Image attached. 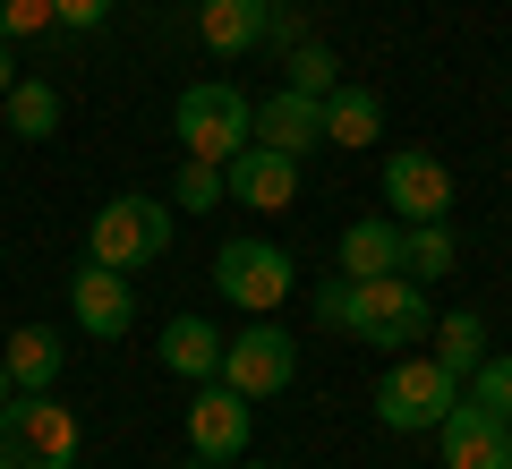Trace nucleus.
I'll return each instance as SVG.
<instances>
[{
	"mask_svg": "<svg viewBox=\"0 0 512 469\" xmlns=\"http://www.w3.org/2000/svg\"><path fill=\"white\" fill-rule=\"evenodd\" d=\"M86 427L60 393H9L0 401V469H77Z\"/></svg>",
	"mask_w": 512,
	"mask_h": 469,
	"instance_id": "obj_1",
	"label": "nucleus"
},
{
	"mask_svg": "<svg viewBox=\"0 0 512 469\" xmlns=\"http://www.w3.org/2000/svg\"><path fill=\"white\" fill-rule=\"evenodd\" d=\"M427 282H410V273H367V282H350V325L367 350H393L402 359L410 342H427Z\"/></svg>",
	"mask_w": 512,
	"mask_h": 469,
	"instance_id": "obj_2",
	"label": "nucleus"
},
{
	"mask_svg": "<svg viewBox=\"0 0 512 469\" xmlns=\"http://www.w3.org/2000/svg\"><path fill=\"white\" fill-rule=\"evenodd\" d=\"M163 248H171V205L163 197H137V188L111 197L103 214L86 222V256H94V265H111V273H146Z\"/></svg>",
	"mask_w": 512,
	"mask_h": 469,
	"instance_id": "obj_3",
	"label": "nucleus"
},
{
	"mask_svg": "<svg viewBox=\"0 0 512 469\" xmlns=\"http://www.w3.org/2000/svg\"><path fill=\"white\" fill-rule=\"evenodd\" d=\"M171 128H180V145L197 154V163H231L239 145H248V128H256V103L231 86V77H205V86L180 94Z\"/></svg>",
	"mask_w": 512,
	"mask_h": 469,
	"instance_id": "obj_4",
	"label": "nucleus"
},
{
	"mask_svg": "<svg viewBox=\"0 0 512 469\" xmlns=\"http://www.w3.org/2000/svg\"><path fill=\"white\" fill-rule=\"evenodd\" d=\"M453 401H461V376L444 359H410V350L384 367V384H376V418L393 435H436V418L453 410Z\"/></svg>",
	"mask_w": 512,
	"mask_h": 469,
	"instance_id": "obj_5",
	"label": "nucleus"
},
{
	"mask_svg": "<svg viewBox=\"0 0 512 469\" xmlns=\"http://www.w3.org/2000/svg\"><path fill=\"white\" fill-rule=\"evenodd\" d=\"M291 248H274V239H222L214 256V290L231 307H248V316H274L282 299H291Z\"/></svg>",
	"mask_w": 512,
	"mask_h": 469,
	"instance_id": "obj_6",
	"label": "nucleus"
},
{
	"mask_svg": "<svg viewBox=\"0 0 512 469\" xmlns=\"http://www.w3.org/2000/svg\"><path fill=\"white\" fill-rule=\"evenodd\" d=\"M291 376H299V342H291L282 325H265V316H256L248 333L222 342V384H231V393L274 401V393H291Z\"/></svg>",
	"mask_w": 512,
	"mask_h": 469,
	"instance_id": "obj_7",
	"label": "nucleus"
},
{
	"mask_svg": "<svg viewBox=\"0 0 512 469\" xmlns=\"http://www.w3.org/2000/svg\"><path fill=\"white\" fill-rule=\"evenodd\" d=\"M256 435V401L231 393L222 376L197 384V401H188V444H197V461H239Z\"/></svg>",
	"mask_w": 512,
	"mask_h": 469,
	"instance_id": "obj_8",
	"label": "nucleus"
},
{
	"mask_svg": "<svg viewBox=\"0 0 512 469\" xmlns=\"http://www.w3.org/2000/svg\"><path fill=\"white\" fill-rule=\"evenodd\" d=\"M436 452H444V469H512V427L461 393L453 410L436 418Z\"/></svg>",
	"mask_w": 512,
	"mask_h": 469,
	"instance_id": "obj_9",
	"label": "nucleus"
},
{
	"mask_svg": "<svg viewBox=\"0 0 512 469\" xmlns=\"http://www.w3.org/2000/svg\"><path fill=\"white\" fill-rule=\"evenodd\" d=\"M384 205H393V222H444L453 214V171L436 163V154H384Z\"/></svg>",
	"mask_w": 512,
	"mask_h": 469,
	"instance_id": "obj_10",
	"label": "nucleus"
},
{
	"mask_svg": "<svg viewBox=\"0 0 512 469\" xmlns=\"http://www.w3.org/2000/svg\"><path fill=\"white\" fill-rule=\"evenodd\" d=\"M222 188H231L248 214H291L299 205V163L274 154V145H239L231 163H222Z\"/></svg>",
	"mask_w": 512,
	"mask_h": 469,
	"instance_id": "obj_11",
	"label": "nucleus"
},
{
	"mask_svg": "<svg viewBox=\"0 0 512 469\" xmlns=\"http://www.w3.org/2000/svg\"><path fill=\"white\" fill-rule=\"evenodd\" d=\"M248 145H274V154L308 163L316 145H325V103H316V94H299V86L265 94V103H256V128H248Z\"/></svg>",
	"mask_w": 512,
	"mask_h": 469,
	"instance_id": "obj_12",
	"label": "nucleus"
},
{
	"mask_svg": "<svg viewBox=\"0 0 512 469\" xmlns=\"http://www.w3.org/2000/svg\"><path fill=\"white\" fill-rule=\"evenodd\" d=\"M69 316L94 333V342H120L128 325H137V290H128V273H111V265H77V282H69Z\"/></svg>",
	"mask_w": 512,
	"mask_h": 469,
	"instance_id": "obj_13",
	"label": "nucleus"
},
{
	"mask_svg": "<svg viewBox=\"0 0 512 469\" xmlns=\"http://www.w3.org/2000/svg\"><path fill=\"white\" fill-rule=\"evenodd\" d=\"M60 359H69V342H60L52 325H18V333H9V350H0V367H9L18 393H52V384H60Z\"/></svg>",
	"mask_w": 512,
	"mask_h": 469,
	"instance_id": "obj_14",
	"label": "nucleus"
},
{
	"mask_svg": "<svg viewBox=\"0 0 512 469\" xmlns=\"http://www.w3.org/2000/svg\"><path fill=\"white\" fill-rule=\"evenodd\" d=\"M265 26H274V0H205V9H197V35L214 43L222 60H231V52H256Z\"/></svg>",
	"mask_w": 512,
	"mask_h": 469,
	"instance_id": "obj_15",
	"label": "nucleus"
},
{
	"mask_svg": "<svg viewBox=\"0 0 512 469\" xmlns=\"http://www.w3.org/2000/svg\"><path fill=\"white\" fill-rule=\"evenodd\" d=\"M154 350H163V367H171V376H188V384L222 376V333L205 325V316H171V325L154 333Z\"/></svg>",
	"mask_w": 512,
	"mask_h": 469,
	"instance_id": "obj_16",
	"label": "nucleus"
},
{
	"mask_svg": "<svg viewBox=\"0 0 512 469\" xmlns=\"http://www.w3.org/2000/svg\"><path fill=\"white\" fill-rule=\"evenodd\" d=\"M333 256H342V273H350V282H367V273H402V222H393V214L350 222Z\"/></svg>",
	"mask_w": 512,
	"mask_h": 469,
	"instance_id": "obj_17",
	"label": "nucleus"
},
{
	"mask_svg": "<svg viewBox=\"0 0 512 469\" xmlns=\"http://www.w3.org/2000/svg\"><path fill=\"white\" fill-rule=\"evenodd\" d=\"M384 137V103L367 86H333L325 94V145H350V154H359V145H376Z\"/></svg>",
	"mask_w": 512,
	"mask_h": 469,
	"instance_id": "obj_18",
	"label": "nucleus"
},
{
	"mask_svg": "<svg viewBox=\"0 0 512 469\" xmlns=\"http://www.w3.org/2000/svg\"><path fill=\"white\" fill-rule=\"evenodd\" d=\"M427 342H436L427 359H444L453 376H470V367L487 359V325H478L470 307H453V316H436V325H427Z\"/></svg>",
	"mask_w": 512,
	"mask_h": 469,
	"instance_id": "obj_19",
	"label": "nucleus"
},
{
	"mask_svg": "<svg viewBox=\"0 0 512 469\" xmlns=\"http://www.w3.org/2000/svg\"><path fill=\"white\" fill-rule=\"evenodd\" d=\"M0 111H9V137H26V145L60 128V94L43 86V77H18V86L0 94Z\"/></svg>",
	"mask_w": 512,
	"mask_h": 469,
	"instance_id": "obj_20",
	"label": "nucleus"
},
{
	"mask_svg": "<svg viewBox=\"0 0 512 469\" xmlns=\"http://www.w3.org/2000/svg\"><path fill=\"white\" fill-rule=\"evenodd\" d=\"M453 222H402V273H410V282H419V273H427V282H444V273H453Z\"/></svg>",
	"mask_w": 512,
	"mask_h": 469,
	"instance_id": "obj_21",
	"label": "nucleus"
},
{
	"mask_svg": "<svg viewBox=\"0 0 512 469\" xmlns=\"http://www.w3.org/2000/svg\"><path fill=\"white\" fill-rule=\"evenodd\" d=\"M222 197H231V188H222V163H197V154H188L180 180H171V205H180V214H214Z\"/></svg>",
	"mask_w": 512,
	"mask_h": 469,
	"instance_id": "obj_22",
	"label": "nucleus"
},
{
	"mask_svg": "<svg viewBox=\"0 0 512 469\" xmlns=\"http://www.w3.org/2000/svg\"><path fill=\"white\" fill-rule=\"evenodd\" d=\"M470 401H478V410H495V418L512 427V350H487V359L470 367Z\"/></svg>",
	"mask_w": 512,
	"mask_h": 469,
	"instance_id": "obj_23",
	"label": "nucleus"
},
{
	"mask_svg": "<svg viewBox=\"0 0 512 469\" xmlns=\"http://www.w3.org/2000/svg\"><path fill=\"white\" fill-rule=\"evenodd\" d=\"M291 86H299V94H316V103H325V94L342 86V60H333L325 43H291Z\"/></svg>",
	"mask_w": 512,
	"mask_h": 469,
	"instance_id": "obj_24",
	"label": "nucleus"
},
{
	"mask_svg": "<svg viewBox=\"0 0 512 469\" xmlns=\"http://www.w3.org/2000/svg\"><path fill=\"white\" fill-rule=\"evenodd\" d=\"M43 26H52V0H0V43L43 35Z\"/></svg>",
	"mask_w": 512,
	"mask_h": 469,
	"instance_id": "obj_25",
	"label": "nucleus"
},
{
	"mask_svg": "<svg viewBox=\"0 0 512 469\" xmlns=\"http://www.w3.org/2000/svg\"><path fill=\"white\" fill-rule=\"evenodd\" d=\"M103 18H111V0H52V26H77V35L103 26Z\"/></svg>",
	"mask_w": 512,
	"mask_h": 469,
	"instance_id": "obj_26",
	"label": "nucleus"
},
{
	"mask_svg": "<svg viewBox=\"0 0 512 469\" xmlns=\"http://www.w3.org/2000/svg\"><path fill=\"white\" fill-rule=\"evenodd\" d=\"M316 325H350V273H333V282L316 290Z\"/></svg>",
	"mask_w": 512,
	"mask_h": 469,
	"instance_id": "obj_27",
	"label": "nucleus"
},
{
	"mask_svg": "<svg viewBox=\"0 0 512 469\" xmlns=\"http://www.w3.org/2000/svg\"><path fill=\"white\" fill-rule=\"evenodd\" d=\"M9 86H18V60H9V43H0V94H9Z\"/></svg>",
	"mask_w": 512,
	"mask_h": 469,
	"instance_id": "obj_28",
	"label": "nucleus"
},
{
	"mask_svg": "<svg viewBox=\"0 0 512 469\" xmlns=\"http://www.w3.org/2000/svg\"><path fill=\"white\" fill-rule=\"evenodd\" d=\"M9 393H18V384H9V367H0V401H9Z\"/></svg>",
	"mask_w": 512,
	"mask_h": 469,
	"instance_id": "obj_29",
	"label": "nucleus"
},
{
	"mask_svg": "<svg viewBox=\"0 0 512 469\" xmlns=\"http://www.w3.org/2000/svg\"><path fill=\"white\" fill-rule=\"evenodd\" d=\"M231 469H265V461H231Z\"/></svg>",
	"mask_w": 512,
	"mask_h": 469,
	"instance_id": "obj_30",
	"label": "nucleus"
}]
</instances>
